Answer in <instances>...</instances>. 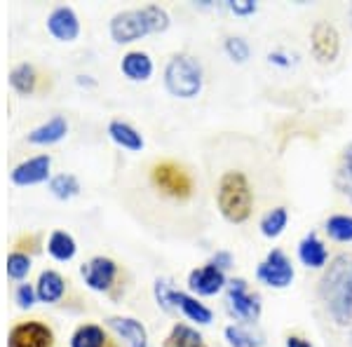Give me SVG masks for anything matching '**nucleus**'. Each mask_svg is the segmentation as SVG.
<instances>
[{
  "instance_id": "obj_1",
  "label": "nucleus",
  "mask_w": 352,
  "mask_h": 347,
  "mask_svg": "<svg viewBox=\"0 0 352 347\" xmlns=\"http://www.w3.org/2000/svg\"><path fill=\"white\" fill-rule=\"evenodd\" d=\"M320 300L336 326L352 324V254H336L320 280Z\"/></svg>"
},
{
  "instance_id": "obj_2",
  "label": "nucleus",
  "mask_w": 352,
  "mask_h": 347,
  "mask_svg": "<svg viewBox=\"0 0 352 347\" xmlns=\"http://www.w3.org/2000/svg\"><path fill=\"white\" fill-rule=\"evenodd\" d=\"M172 24L169 19V12L164 8L155 3H148L144 8L136 10H122V12L113 14L111 24H109V33L113 38V43L118 45H129L136 43L146 36H153V33H164Z\"/></svg>"
},
{
  "instance_id": "obj_3",
  "label": "nucleus",
  "mask_w": 352,
  "mask_h": 347,
  "mask_svg": "<svg viewBox=\"0 0 352 347\" xmlns=\"http://www.w3.org/2000/svg\"><path fill=\"white\" fill-rule=\"evenodd\" d=\"M217 204L226 221L235 225L247 223L254 212V190L247 176L235 172V169L221 176L217 188Z\"/></svg>"
},
{
  "instance_id": "obj_4",
  "label": "nucleus",
  "mask_w": 352,
  "mask_h": 347,
  "mask_svg": "<svg viewBox=\"0 0 352 347\" xmlns=\"http://www.w3.org/2000/svg\"><path fill=\"white\" fill-rule=\"evenodd\" d=\"M202 64L190 54H174L164 66V87L176 99H195L202 92Z\"/></svg>"
},
{
  "instance_id": "obj_5",
  "label": "nucleus",
  "mask_w": 352,
  "mask_h": 347,
  "mask_svg": "<svg viewBox=\"0 0 352 347\" xmlns=\"http://www.w3.org/2000/svg\"><path fill=\"white\" fill-rule=\"evenodd\" d=\"M80 275L87 289L96 293H106L113 300H120L127 284V272L120 263H116L109 256H94L80 267Z\"/></svg>"
},
{
  "instance_id": "obj_6",
  "label": "nucleus",
  "mask_w": 352,
  "mask_h": 347,
  "mask_svg": "<svg viewBox=\"0 0 352 347\" xmlns=\"http://www.w3.org/2000/svg\"><path fill=\"white\" fill-rule=\"evenodd\" d=\"M151 183L155 190H160L164 197L172 200H190L195 190V181L184 164L174 160H160L151 167Z\"/></svg>"
},
{
  "instance_id": "obj_7",
  "label": "nucleus",
  "mask_w": 352,
  "mask_h": 347,
  "mask_svg": "<svg viewBox=\"0 0 352 347\" xmlns=\"http://www.w3.org/2000/svg\"><path fill=\"white\" fill-rule=\"evenodd\" d=\"M226 303H228L230 315L235 317L237 322L242 324H256L261 320V298L256 293L249 291V284L242 280V277H235V280H228V287H226Z\"/></svg>"
},
{
  "instance_id": "obj_8",
  "label": "nucleus",
  "mask_w": 352,
  "mask_h": 347,
  "mask_svg": "<svg viewBox=\"0 0 352 347\" xmlns=\"http://www.w3.org/2000/svg\"><path fill=\"white\" fill-rule=\"evenodd\" d=\"M56 338L47 322L43 320H21L8 333V347H54Z\"/></svg>"
},
{
  "instance_id": "obj_9",
  "label": "nucleus",
  "mask_w": 352,
  "mask_h": 347,
  "mask_svg": "<svg viewBox=\"0 0 352 347\" xmlns=\"http://www.w3.org/2000/svg\"><path fill=\"white\" fill-rule=\"evenodd\" d=\"M256 277L261 284L270 289H287L294 282V265L282 249H272L256 267Z\"/></svg>"
},
{
  "instance_id": "obj_10",
  "label": "nucleus",
  "mask_w": 352,
  "mask_h": 347,
  "mask_svg": "<svg viewBox=\"0 0 352 347\" xmlns=\"http://www.w3.org/2000/svg\"><path fill=\"white\" fill-rule=\"evenodd\" d=\"M8 82L19 96H33V94L47 92L50 85H52L50 76H45L41 68L36 64H28V61H21V64H16L10 71Z\"/></svg>"
},
{
  "instance_id": "obj_11",
  "label": "nucleus",
  "mask_w": 352,
  "mask_h": 347,
  "mask_svg": "<svg viewBox=\"0 0 352 347\" xmlns=\"http://www.w3.org/2000/svg\"><path fill=\"white\" fill-rule=\"evenodd\" d=\"M310 49L320 64H333L340 54V36L331 21H317L310 31Z\"/></svg>"
},
{
  "instance_id": "obj_12",
  "label": "nucleus",
  "mask_w": 352,
  "mask_h": 347,
  "mask_svg": "<svg viewBox=\"0 0 352 347\" xmlns=\"http://www.w3.org/2000/svg\"><path fill=\"white\" fill-rule=\"evenodd\" d=\"M47 33L59 43H76L80 36V19L68 5H56L47 14Z\"/></svg>"
},
{
  "instance_id": "obj_13",
  "label": "nucleus",
  "mask_w": 352,
  "mask_h": 347,
  "mask_svg": "<svg viewBox=\"0 0 352 347\" xmlns=\"http://www.w3.org/2000/svg\"><path fill=\"white\" fill-rule=\"evenodd\" d=\"M50 169H52V157H50L47 153H45V155L28 157V160L19 162L12 172H10V181L19 188L38 186L50 179Z\"/></svg>"
},
{
  "instance_id": "obj_14",
  "label": "nucleus",
  "mask_w": 352,
  "mask_h": 347,
  "mask_svg": "<svg viewBox=\"0 0 352 347\" xmlns=\"http://www.w3.org/2000/svg\"><path fill=\"white\" fill-rule=\"evenodd\" d=\"M228 287L226 272H221L217 265L207 263L202 267H195L188 275V289L195 295H217Z\"/></svg>"
},
{
  "instance_id": "obj_15",
  "label": "nucleus",
  "mask_w": 352,
  "mask_h": 347,
  "mask_svg": "<svg viewBox=\"0 0 352 347\" xmlns=\"http://www.w3.org/2000/svg\"><path fill=\"white\" fill-rule=\"evenodd\" d=\"M106 328L116 333L127 347H148V331L134 317H109Z\"/></svg>"
},
{
  "instance_id": "obj_16",
  "label": "nucleus",
  "mask_w": 352,
  "mask_h": 347,
  "mask_svg": "<svg viewBox=\"0 0 352 347\" xmlns=\"http://www.w3.org/2000/svg\"><path fill=\"white\" fill-rule=\"evenodd\" d=\"M71 347H120L111 331L96 322H82L71 333Z\"/></svg>"
},
{
  "instance_id": "obj_17",
  "label": "nucleus",
  "mask_w": 352,
  "mask_h": 347,
  "mask_svg": "<svg viewBox=\"0 0 352 347\" xmlns=\"http://www.w3.org/2000/svg\"><path fill=\"white\" fill-rule=\"evenodd\" d=\"M36 291H38V300L45 305H59L61 300L66 298L68 291V282L64 280V275L56 270H43L38 275L36 282Z\"/></svg>"
},
{
  "instance_id": "obj_18",
  "label": "nucleus",
  "mask_w": 352,
  "mask_h": 347,
  "mask_svg": "<svg viewBox=\"0 0 352 347\" xmlns=\"http://www.w3.org/2000/svg\"><path fill=\"white\" fill-rule=\"evenodd\" d=\"M66 134H68V120L64 115H52L47 122L31 129V132L26 134V141L31 146H52V144H59L61 139H66Z\"/></svg>"
},
{
  "instance_id": "obj_19",
  "label": "nucleus",
  "mask_w": 352,
  "mask_h": 347,
  "mask_svg": "<svg viewBox=\"0 0 352 347\" xmlns=\"http://www.w3.org/2000/svg\"><path fill=\"white\" fill-rule=\"evenodd\" d=\"M120 71L127 80L132 82H146L153 78V71H155V64H153L148 52H141V49H132L122 56L120 61Z\"/></svg>"
},
{
  "instance_id": "obj_20",
  "label": "nucleus",
  "mask_w": 352,
  "mask_h": 347,
  "mask_svg": "<svg viewBox=\"0 0 352 347\" xmlns=\"http://www.w3.org/2000/svg\"><path fill=\"white\" fill-rule=\"evenodd\" d=\"M174 310L181 312L186 320L200 324V326H207V324H212L214 320V312L204 303H200L195 295H190L186 291H174Z\"/></svg>"
},
{
  "instance_id": "obj_21",
  "label": "nucleus",
  "mask_w": 352,
  "mask_h": 347,
  "mask_svg": "<svg viewBox=\"0 0 352 347\" xmlns=\"http://www.w3.org/2000/svg\"><path fill=\"white\" fill-rule=\"evenodd\" d=\"M298 258L305 267H312V270H320V267H327L329 263V249L327 244L317 237V232H310L305 235L298 244Z\"/></svg>"
},
{
  "instance_id": "obj_22",
  "label": "nucleus",
  "mask_w": 352,
  "mask_h": 347,
  "mask_svg": "<svg viewBox=\"0 0 352 347\" xmlns=\"http://www.w3.org/2000/svg\"><path fill=\"white\" fill-rule=\"evenodd\" d=\"M109 136H111L113 144L124 148V150H129V153H139V150H144V146H146V141L139 129L132 127V124L124 122V120H111Z\"/></svg>"
},
{
  "instance_id": "obj_23",
  "label": "nucleus",
  "mask_w": 352,
  "mask_h": 347,
  "mask_svg": "<svg viewBox=\"0 0 352 347\" xmlns=\"http://www.w3.org/2000/svg\"><path fill=\"white\" fill-rule=\"evenodd\" d=\"M78 251V244L73 240L71 232L66 230H52L47 237V254L52 256L54 260H59V263H68V260H73V256Z\"/></svg>"
},
{
  "instance_id": "obj_24",
  "label": "nucleus",
  "mask_w": 352,
  "mask_h": 347,
  "mask_svg": "<svg viewBox=\"0 0 352 347\" xmlns=\"http://www.w3.org/2000/svg\"><path fill=\"white\" fill-rule=\"evenodd\" d=\"M162 347H209L207 340L202 338V333L197 328L188 326V324H174L169 335L164 338Z\"/></svg>"
},
{
  "instance_id": "obj_25",
  "label": "nucleus",
  "mask_w": 352,
  "mask_h": 347,
  "mask_svg": "<svg viewBox=\"0 0 352 347\" xmlns=\"http://www.w3.org/2000/svg\"><path fill=\"white\" fill-rule=\"evenodd\" d=\"M223 333L230 347H263V335L254 331L249 324H230Z\"/></svg>"
},
{
  "instance_id": "obj_26",
  "label": "nucleus",
  "mask_w": 352,
  "mask_h": 347,
  "mask_svg": "<svg viewBox=\"0 0 352 347\" xmlns=\"http://www.w3.org/2000/svg\"><path fill=\"white\" fill-rule=\"evenodd\" d=\"M50 192L56 197V200H73V197L80 195V181H78L76 174H56L50 179Z\"/></svg>"
},
{
  "instance_id": "obj_27",
  "label": "nucleus",
  "mask_w": 352,
  "mask_h": 347,
  "mask_svg": "<svg viewBox=\"0 0 352 347\" xmlns=\"http://www.w3.org/2000/svg\"><path fill=\"white\" fill-rule=\"evenodd\" d=\"M289 223V212L285 207H275L270 209L268 214L261 219V232H263V237H268V240H275V237H280L282 232H285V227Z\"/></svg>"
},
{
  "instance_id": "obj_28",
  "label": "nucleus",
  "mask_w": 352,
  "mask_h": 347,
  "mask_svg": "<svg viewBox=\"0 0 352 347\" xmlns=\"http://www.w3.org/2000/svg\"><path fill=\"white\" fill-rule=\"evenodd\" d=\"M336 188L343 197L352 202V144L345 146L343 155H340L338 169H336Z\"/></svg>"
},
{
  "instance_id": "obj_29",
  "label": "nucleus",
  "mask_w": 352,
  "mask_h": 347,
  "mask_svg": "<svg viewBox=\"0 0 352 347\" xmlns=\"http://www.w3.org/2000/svg\"><path fill=\"white\" fill-rule=\"evenodd\" d=\"M324 230L333 242H340V244L352 242V216L348 214L331 216V219H327Z\"/></svg>"
},
{
  "instance_id": "obj_30",
  "label": "nucleus",
  "mask_w": 352,
  "mask_h": 347,
  "mask_svg": "<svg viewBox=\"0 0 352 347\" xmlns=\"http://www.w3.org/2000/svg\"><path fill=\"white\" fill-rule=\"evenodd\" d=\"M33 267V256H28L24 251H12L8 254V277L14 282H24Z\"/></svg>"
},
{
  "instance_id": "obj_31",
  "label": "nucleus",
  "mask_w": 352,
  "mask_h": 347,
  "mask_svg": "<svg viewBox=\"0 0 352 347\" xmlns=\"http://www.w3.org/2000/svg\"><path fill=\"white\" fill-rule=\"evenodd\" d=\"M174 291L176 289L169 284V280H155V287H153V293H155V303L160 310H164L167 315H174Z\"/></svg>"
},
{
  "instance_id": "obj_32",
  "label": "nucleus",
  "mask_w": 352,
  "mask_h": 347,
  "mask_svg": "<svg viewBox=\"0 0 352 347\" xmlns=\"http://www.w3.org/2000/svg\"><path fill=\"white\" fill-rule=\"evenodd\" d=\"M223 49H226V54H228V59H232L235 64H244V61L252 56V47H249V43L240 36L226 38Z\"/></svg>"
},
{
  "instance_id": "obj_33",
  "label": "nucleus",
  "mask_w": 352,
  "mask_h": 347,
  "mask_svg": "<svg viewBox=\"0 0 352 347\" xmlns=\"http://www.w3.org/2000/svg\"><path fill=\"white\" fill-rule=\"evenodd\" d=\"M14 303L19 310H31L33 305L38 303V291H36V284L31 282H19L14 289Z\"/></svg>"
},
{
  "instance_id": "obj_34",
  "label": "nucleus",
  "mask_w": 352,
  "mask_h": 347,
  "mask_svg": "<svg viewBox=\"0 0 352 347\" xmlns=\"http://www.w3.org/2000/svg\"><path fill=\"white\" fill-rule=\"evenodd\" d=\"M41 240H43L41 232H21V235L14 240L12 249H16V251H24L28 256H36V254H41V249H43Z\"/></svg>"
},
{
  "instance_id": "obj_35",
  "label": "nucleus",
  "mask_w": 352,
  "mask_h": 347,
  "mask_svg": "<svg viewBox=\"0 0 352 347\" xmlns=\"http://www.w3.org/2000/svg\"><path fill=\"white\" fill-rule=\"evenodd\" d=\"M226 8L235 16H252L258 12V5L254 3V0H228Z\"/></svg>"
},
{
  "instance_id": "obj_36",
  "label": "nucleus",
  "mask_w": 352,
  "mask_h": 347,
  "mask_svg": "<svg viewBox=\"0 0 352 347\" xmlns=\"http://www.w3.org/2000/svg\"><path fill=\"white\" fill-rule=\"evenodd\" d=\"M212 265H217L221 272H228L232 265H235V260H232V254L230 251H217L212 256V260H209Z\"/></svg>"
},
{
  "instance_id": "obj_37",
  "label": "nucleus",
  "mask_w": 352,
  "mask_h": 347,
  "mask_svg": "<svg viewBox=\"0 0 352 347\" xmlns=\"http://www.w3.org/2000/svg\"><path fill=\"white\" fill-rule=\"evenodd\" d=\"M287 347H312L308 340L303 338V335H296V333H292L287 338Z\"/></svg>"
},
{
  "instance_id": "obj_38",
  "label": "nucleus",
  "mask_w": 352,
  "mask_h": 347,
  "mask_svg": "<svg viewBox=\"0 0 352 347\" xmlns=\"http://www.w3.org/2000/svg\"><path fill=\"white\" fill-rule=\"evenodd\" d=\"M268 61H270V64H277V66H289V64H292V61H287V56L282 52H270Z\"/></svg>"
},
{
  "instance_id": "obj_39",
  "label": "nucleus",
  "mask_w": 352,
  "mask_h": 347,
  "mask_svg": "<svg viewBox=\"0 0 352 347\" xmlns=\"http://www.w3.org/2000/svg\"><path fill=\"white\" fill-rule=\"evenodd\" d=\"M76 82L80 85V87H94V80H92V76H78L76 78Z\"/></svg>"
}]
</instances>
